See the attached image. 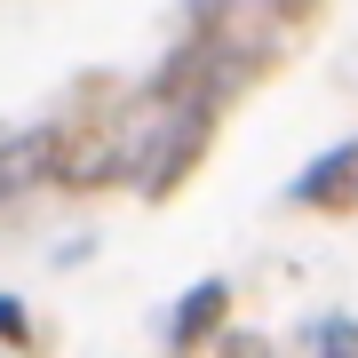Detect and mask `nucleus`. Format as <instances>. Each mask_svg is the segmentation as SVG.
<instances>
[{
    "mask_svg": "<svg viewBox=\"0 0 358 358\" xmlns=\"http://www.w3.org/2000/svg\"><path fill=\"white\" fill-rule=\"evenodd\" d=\"M223 310H231V279H192L183 303H176V319H167V358H192L223 327Z\"/></svg>",
    "mask_w": 358,
    "mask_h": 358,
    "instance_id": "obj_2",
    "label": "nucleus"
},
{
    "mask_svg": "<svg viewBox=\"0 0 358 358\" xmlns=\"http://www.w3.org/2000/svg\"><path fill=\"white\" fill-rule=\"evenodd\" d=\"M0 343H16V350L32 343V319H24V303H16V294H0Z\"/></svg>",
    "mask_w": 358,
    "mask_h": 358,
    "instance_id": "obj_5",
    "label": "nucleus"
},
{
    "mask_svg": "<svg viewBox=\"0 0 358 358\" xmlns=\"http://www.w3.org/2000/svg\"><path fill=\"white\" fill-rule=\"evenodd\" d=\"M48 159H56V136H48V128H40V136H16L8 152H0V199H8L16 183H32Z\"/></svg>",
    "mask_w": 358,
    "mask_h": 358,
    "instance_id": "obj_3",
    "label": "nucleus"
},
{
    "mask_svg": "<svg viewBox=\"0 0 358 358\" xmlns=\"http://www.w3.org/2000/svg\"><path fill=\"white\" fill-rule=\"evenodd\" d=\"M310 350H319V358H358V319H350V310L319 319V327H310Z\"/></svg>",
    "mask_w": 358,
    "mask_h": 358,
    "instance_id": "obj_4",
    "label": "nucleus"
},
{
    "mask_svg": "<svg viewBox=\"0 0 358 358\" xmlns=\"http://www.w3.org/2000/svg\"><path fill=\"white\" fill-rule=\"evenodd\" d=\"M294 207H319V215H343V207H358V143H334V152H319L303 167V176L287 183Z\"/></svg>",
    "mask_w": 358,
    "mask_h": 358,
    "instance_id": "obj_1",
    "label": "nucleus"
}]
</instances>
